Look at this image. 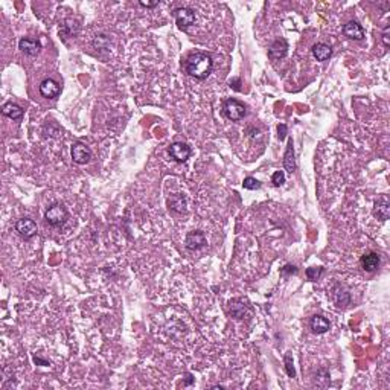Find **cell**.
Instances as JSON below:
<instances>
[{
	"label": "cell",
	"instance_id": "cell-12",
	"mask_svg": "<svg viewBox=\"0 0 390 390\" xmlns=\"http://www.w3.org/2000/svg\"><path fill=\"white\" fill-rule=\"evenodd\" d=\"M19 49L22 52H25L26 55L35 57L41 51V43L38 40H34V38H20V41H19Z\"/></svg>",
	"mask_w": 390,
	"mask_h": 390
},
{
	"label": "cell",
	"instance_id": "cell-22",
	"mask_svg": "<svg viewBox=\"0 0 390 390\" xmlns=\"http://www.w3.org/2000/svg\"><path fill=\"white\" fill-rule=\"evenodd\" d=\"M284 361H285V370H287V375H288V377H291V378H294V377H296V370H294V366H293V357H291V354H290V352H287V354H285V357H284Z\"/></svg>",
	"mask_w": 390,
	"mask_h": 390
},
{
	"label": "cell",
	"instance_id": "cell-8",
	"mask_svg": "<svg viewBox=\"0 0 390 390\" xmlns=\"http://www.w3.org/2000/svg\"><path fill=\"white\" fill-rule=\"evenodd\" d=\"M169 155L176 162L183 163V162H186V160L189 159L191 148L186 145V144H183V142H176V144H173V145L169 147Z\"/></svg>",
	"mask_w": 390,
	"mask_h": 390
},
{
	"label": "cell",
	"instance_id": "cell-7",
	"mask_svg": "<svg viewBox=\"0 0 390 390\" xmlns=\"http://www.w3.org/2000/svg\"><path fill=\"white\" fill-rule=\"evenodd\" d=\"M184 244H186V248H189V250H198V248L205 247L208 244V241H206L205 233H203L201 230H192L186 235Z\"/></svg>",
	"mask_w": 390,
	"mask_h": 390
},
{
	"label": "cell",
	"instance_id": "cell-21",
	"mask_svg": "<svg viewBox=\"0 0 390 390\" xmlns=\"http://www.w3.org/2000/svg\"><path fill=\"white\" fill-rule=\"evenodd\" d=\"M334 300L337 303V306H348L349 302H351V298H349V293H346L343 288H337V291L334 293Z\"/></svg>",
	"mask_w": 390,
	"mask_h": 390
},
{
	"label": "cell",
	"instance_id": "cell-24",
	"mask_svg": "<svg viewBox=\"0 0 390 390\" xmlns=\"http://www.w3.org/2000/svg\"><path fill=\"white\" fill-rule=\"evenodd\" d=\"M271 183L276 186V188L282 186L285 183V173H284V171H276V173L271 176Z\"/></svg>",
	"mask_w": 390,
	"mask_h": 390
},
{
	"label": "cell",
	"instance_id": "cell-20",
	"mask_svg": "<svg viewBox=\"0 0 390 390\" xmlns=\"http://www.w3.org/2000/svg\"><path fill=\"white\" fill-rule=\"evenodd\" d=\"M230 314L232 317L235 319H244L245 313H247V305L242 299H235V300H230Z\"/></svg>",
	"mask_w": 390,
	"mask_h": 390
},
{
	"label": "cell",
	"instance_id": "cell-31",
	"mask_svg": "<svg viewBox=\"0 0 390 390\" xmlns=\"http://www.w3.org/2000/svg\"><path fill=\"white\" fill-rule=\"evenodd\" d=\"M159 2H140V6H144V8H154V6H157Z\"/></svg>",
	"mask_w": 390,
	"mask_h": 390
},
{
	"label": "cell",
	"instance_id": "cell-15",
	"mask_svg": "<svg viewBox=\"0 0 390 390\" xmlns=\"http://www.w3.org/2000/svg\"><path fill=\"white\" fill-rule=\"evenodd\" d=\"M361 267L366 270V271H375L378 267H380V255L375 253V252H369V253H364L361 256Z\"/></svg>",
	"mask_w": 390,
	"mask_h": 390
},
{
	"label": "cell",
	"instance_id": "cell-26",
	"mask_svg": "<svg viewBox=\"0 0 390 390\" xmlns=\"http://www.w3.org/2000/svg\"><path fill=\"white\" fill-rule=\"evenodd\" d=\"M298 273V269L294 267V265H285V267L280 270V274H284V276H288V274H296Z\"/></svg>",
	"mask_w": 390,
	"mask_h": 390
},
{
	"label": "cell",
	"instance_id": "cell-23",
	"mask_svg": "<svg viewBox=\"0 0 390 390\" xmlns=\"http://www.w3.org/2000/svg\"><path fill=\"white\" fill-rule=\"evenodd\" d=\"M242 186H244L245 189H248V191H256V189L261 188V181H258V180L253 179V177H245Z\"/></svg>",
	"mask_w": 390,
	"mask_h": 390
},
{
	"label": "cell",
	"instance_id": "cell-18",
	"mask_svg": "<svg viewBox=\"0 0 390 390\" xmlns=\"http://www.w3.org/2000/svg\"><path fill=\"white\" fill-rule=\"evenodd\" d=\"M2 113L5 116H8L9 119L12 120H20L23 118V110H22V107L17 105V104H14V102H6L2 105Z\"/></svg>",
	"mask_w": 390,
	"mask_h": 390
},
{
	"label": "cell",
	"instance_id": "cell-30",
	"mask_svg": "<svg viewBox=\"0 0 390 390\" xmlns=\"http://www.w3.org/2000/svg\"><path fill=\"white\" fill-rule=\"evenodd\" d=\"M383 43L386 48H389V26L384 29V34H383Z\"/></svg>",
	"mask_w": 390,
	"mask_h": 390
},
{
	"label": "cell",
	"instance_id": "cell-17",
	"mask_svg": "<svg viewBox=\"0 0 390 390\" xmlns=\"http://www.w3.org/2000/svg\"><path fill=\"white\" fill-rule=\"evenodd\" d=\"M311 51H313V55L317 61H326V60H330L332 55L331 46H328L325 43H316Z\"/></svg>",
	"mask_w": 390,
	"mask_h": 390
},
{
	"label": "cell",
	"instance_id": "cell-14",
	"mask_svg": "<svg viewBox=\"0 0 390 390\" xmlns=\"http://www.w3.org/2000/svg\"><path fill=\"white\" fill-rule=\"evenodd\" d=\"M309 326H311V331H313L314 334H325V332L330 331L331 323L323 316H314L309 320Z\"/></svg>",
	"mask_w": 390,
	"mask_h": 390
},
{
	"label": "cell",
	"instance_id": "cell-19",
	"mask_svg": "<svg viewBox=\"0 0 390 390\" xmlns=\"http://www.w3.org/2000/svg\"><path fill=\"white\" fill-rule=\"evenodd\" d=\"M284 166L287 173H294L296 169V162H294V147H293V139H288L287 150L284 154Z\"/></svg>",
	"mask_w": 390,
	"mask_h": 390
},
{
	"label": "cell",
	"instance_id": "cell-28",
	"mask_svg": "<svg viewBox=\"0 0 390 390\" xmlns=\"http://www.w3.org/2000/svg\"><path fill=\"white\" fill-rule=\"evenodd\" d=\"M241 80L240 78H233V80L230 81V87L233 89V90H241Z\"/></svg>",
	"mask_w": 390,
	"mask_h": 390
},
{
	"label": "cell",
	"instance_id": "cell-13",
	"mask_svg": "<svg viewBox=\"0 0 390 390\" xmlns=\"http://www.w3.org/2000/svg\"><path fill=\"white\" fill-rule=\"evenodd\" d=\"M343 34H345L348 38H352V40H363L364 38V29L361 28L360 23L352 20V22L345 25V28H343Z\"/></svg>",
	"mask_w": 390,
	"mask_h": 390
},
{
	"label": "cell",
	"instance_id": "cell-9",
	"mask_svg": "<svg viewBox=\"0 0 390 390\" xmlns=\"http://www.w3.org/2000/svg\"><path fill=\"white\" fill-rule=\"evenodd\" d=\"M373 215H375V218H378V220H381V221L389 220V216H390V201H389L387 195H381L375 201V205H373Z\"/></svg>",
	"mask_w": 390,
	"mask_h": 390
},
{
	"label": "cell",
	"instance_id": "cell-1",
	"mask_svg": "<svg viewBox=\"0 0 390 390\" xmlns=\"http://www.w3.org/2000/svg\"><path fill=\"white\" fill-rule=\"evenodd\" d=\"M213 69V61L209 54L194 52L184 61V70L195 80H206Z\"/></svg>",
	"mask_w": 390,
	"mask_h": 390
},
{
	"label": "cell",
	"instance_id": "cell-29",
	"mask_svg": "<svg viewBox=\"0 0 390 390\" xmlns=\"http://www.w3.org/2000/svg\"><path fill=\"white\" fill-rule=\"evenodd\" d=\"M34 363H35V364H38V366H51V363H49V361L41 360V358H40V357H37V355H34Z\"/></svg>",
	"mask_w": 390,
	"mask_h": 390
},
{
	"label": "cell",
	"instance_id": "cell-10",
	"mask_svg": "<svg viewBox=\"0 0 390 390\" xmlns=\"http://www.w3.org/2000/svg\"><path fill=\"white\" fill-rule=\"evenodd\" d=\"M60 91H61L60 84L55 80H52V78H46V80H43L41 84H40V93H41V96L48 98V99L57 98L60 95Z\"/></svg>",
	"mask_w": 390,
	"mask_h": 390
},
{
	"label": "cell",
	"instance_id": "cell-16",
	"mask_svg": "<svg viewBox=\"0 0 390 390\" xmlns=\"http://www.w3.org/2000/svg\"><path fill=\"white\" fill-rule=\"evenodd\" d=\"M168 206L173 212L183 213L186 210V197L184 194H174L168 198Z\"/></svg>",
	"mask_w": 390,
	"mask_h": 390
},
{
	"label": "cell",
	"instance_id": "cell-4",
	"mask_svg": "<svg viewBox=\"0 0 390 390\" xmlns=\"http://www.w3.org/2000/svg\"><path fill=\"white\" fill-rule=\"evenodd\" d=\"M174 17H176V23L179 26V29L186 30L191 25H194L195 22V12L191 8H179L174 11Z\"/></svg>",
	"mask_w": 390,
	"mask_h": 390
},
{
	"label": "cell",
	"instance_id": "cell-2",
	"mask_svg": "<svg viewBox=\"0 0 390 390\" xmlns=\"http://www.w3.org/2000/svg\"><path fill=\"white\" fill-rule=\"evenodd\" d=\"M67 216H69V212L64 208V205H61V203H54V205L46 210L44 220L54 227H60L66 223Z\"/></svg>",
	"mask_w": 390,
	"mask_h": 390
},
{
	"label": "cell",
	"instance_id": "cell-25",
	"mask_svg": "<svg viewBox=\"0 0 390 390\" xmlns=\"http://www.w3.org/2000/svg\"><path fill=\"white\" fill-rule=\"evenodd\" d=\"M323 274V267H311L306 270V276L309 280H317Z\"/></svg>",
	"mask_w": 390,
	"mask_h": 390
},
{
	"label": "cell",
	"instance_id": "cell-5",
	"mask_svg": "<svg viewBox=\"0 0 390 390\" xmlns=\"http://www.w3.org/2000/svg\"><path fill=\"white\" fill-rule=\"evenodd\" d=\"M70 154H72L73 162L78 163V165H86L91 159V150L87 145L81 144V142H76V144L72 145Z\"/></svg>",
	"mask_w": 390,
	"mask_h": 390
},
{
	"label": "cell",
	"instance_id": "cell-27",
	"mask_svg": "<svg viewBox=\"0 0 390 390\" xmlns=\"http://www.w3.org/2000/svg\"><path fill=\"white\" fill-rule=\"evenodd\" d=\"M277 133H279V139L280 140L285 139V136H287V125H285V123H280V125L277 127Z\"/></svg>",
	"mask_w": 390,
	"mask_h": 390
},
{
	"label": "cell",
	"instance_id": "cell-3",
	"mask_svg": "<svg viewBox=\"0 0 390 390\" xmlns=\"http://www.w3.org/2000/svg\"><path fill=\"white\" fill-rule=\"evenodd\" d=\"M223 110H224V115L229 120H233V122H238L241 119H244L245 113H247V107L238 101V99H227L223 105Z\"/></svg>",
	"mask_w": 390,
	"mask_h": 390
},
{
	"label": "cell",
	"instance_id": "cell-11",
	"mask_svg": "<svg viewBox=\"0 0 390 390\" xmlns=\"http://www.w3.org/2000/svg\"><path fill=\"white\" fill-rule=\"evenodd\" d=\"M288 52V43L284 40V38H279L276 40L269 49V57L271 61H277L280 58H284Z\"/></svg>",
	"mask_w": 390,
	"mask_h": 390
},
{
	"label": "cell",
	"instance_id": "cell-6",
	"mask_svg": "<svg viewBox=\"0 0 390 390\" xmlns=\"http://www.w3.org/2000/svg\"><path fill=\"white\" fill-rule=\"evenodd\" d=\"M15 230L19 232V235L25 240H30L32 237L37 235V224L35 221H32L30 218H22L17 223H15Z\"/></svg>",
	"mask_w": 390,
	"mask_h": 390
}]
</instances>
